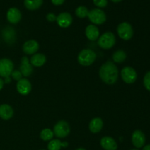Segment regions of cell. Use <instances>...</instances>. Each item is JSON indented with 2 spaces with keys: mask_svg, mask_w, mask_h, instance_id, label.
I'll use <instances>...</instances> for the list:
<instances>
[{
  "mask_svg": "<svg viewBox=\"0 0 150 150\" xmlns=\"http://www.w3.org/2000/svg\"><path fill=\"white\" fill-rule=\"evenodd\" d=\"M40 45L37 40H29L26 41L23 45V51L27 55H33L39 50Z\"/></svg>",
  "mask_w": 150,
  "mask_h": 150,
  "instance_id": "obj_14",
  "label": "cell"
},
{
  "mask_svg": "<svg viewBox=\"0 0 150 150\" xmlns=\"http://www.w3.org/2000/svg\"><path fill=\"white\" fill-rule=\"evenodd\" d=\"M126 58H127V54H126L125 51L123 50H117L112 55V59L114 61V63L120 64V63L123 62L126 59Z\"/></svg>",
  "mask_w": 150,
  "mask_h": 150,
  "instance_id": "obj_22",
  "label": "cell"
},
{
  "mask_svg": "<svg viewBox=\"0 0 150 150\" xmlns=\"http://www.w3.org/2000/svg\"><path fill=\"white\" fill-rule=\"evenodd\" d=\"M56 21L60 27L67 28L73 23V17L70 13L67 12H63L57 16Z\"/></svg>",
  "mask_w": 150,
  "mask_h": 150,
  "instance_id": "obj_10",
  "label": "cell"
},
{
  "mask_svg": "<svg viewBox=\"0 0 150 150\" xmlns=\"http://www.w3.org/2000/svg\"><path fill=\"white\" fill-rule=\"evenodd\" d=\"M67 146H68V143H67V142H62V147L66 148V147H67Z\"/></svg>",
  "mask_w": 150,
  "mask_h": 150,
  "instance_id": "obj_34",
  "label": "cell"
},
{
  "mask_svg": "<svg viewBox=\"0 0 150 150\" xmlns=\"http://www.w3.org/2000/svg\"><path fill=\"white\" fill-rule=\"evenodd\" d=\"M54 134L59 139L67 137L70 132V127L64 120H60L54 127Z\"/></svg>",
  "mask_w": 150,
  "mask_h": 150,
  "instance_id": "obj_6",
  "label": "cell"
},
{
  "mask_svg": "<svg viewBox=\"0 0 150 150\" xmlns=\"http://www.w3.org/2000/svg\"><path fill=\"white\" fill-rule=\"evenodd\" d=\"M87 17L94 25H101L106 21V15L105 12L100 8L89 10Z\"/></svg>",
  "mask_w": 150,
  "mask_h": 150,
  "instance_id": "obj_4",
  "label": "cell"
},
{
  "mask_svg": "<svg viewBox=\"0 0 150 150\" xmlns=\"http://www.w3.org/2000/svg\"><path fill=\"white\" fill-rule=\"evenodd\" d=\"M93 3L98 8H104L108 4V0H93Z\"/></svg>",
  "mask_w": 150,
  "mask_h": 150,
  "instance_id": "obj_27",
  "label": "cell"
},
{
  "mask_svg": "<svg viewBox=\"0 0 150 150\" xmlns=\"http://www.w3.org/2000/svg\"><path fill=\"white\" fill-rule=\"evenodd\" d=\"M29 62L32 66L42 67L46 62V57L42 54H35L31 57Z\"/></svg>",
  "mask_w": 150,
  "mask_h": 150,
  "instance_id": "obj_19",
  "label": "cell"
},
{
  "mask_svg": "<svg viewBox=\"0 0 150 150\" xmlns=\"http://www.w3.org/2000/svg\"><path fill=\"white\" fill-rule=\"evenodd\" d=\"M131 139L133 146L137 149L143 147L146 142L145 135L144 134L143 132L139 130H136L133 132Z\"/></svg>",
  "mask_w": 150,
  "mask_h": 150,
  "instance_id": "obj_12",
  "label": "cell"
},
{
  "mask_svg": "<svg viewBox=\"0 0 150 150\" xmlns=\"http://www.w3.org/2000/svg\"><path fill=\"white\" fill-rule=\"evenodd\" d=\"M131 150H139V149H131Z\"/></svg>",
  "mask_w": 150,
  "mask_h": 150,
  "instance_id": "obj_37",
  "label": "cell"
},
{
  "mask_svg": "<svg viewBox=\"0 0 150 150\" xmlns=\"http://www.w3.org/2000/svg\"><path fill=\"white\" fill-rule=\"evenodd\" d=\"M144 86L150 92V71L147 72L144 77Z\"/></svg>",
  "mask_w": 150,
  "mask_h": 150,
  "instance_id": "obj_26",
  "label": "cell"
},
{
  "mask_svg": "<svg viewBox=\"0 0 150 150\" xmlns=\"http://www.w3.org/2000/svg\"><path fill=\"white\" fill-rule=\"evenodd\" d=\"M62 147V142L59 139L50 141L48 144V150H60Z\"/></svg>",
  "mask_w": 150,
  "mask_h": 150,
  "instance_id": "obj_25",
  "label": "cell"
},
{
  "mask_svg": "<svg viewBox=\"0 0 150 150\" xmlns=\"http://www.w3.org/2000/svg\"><path fill=\"white\" fill-rule=\"evenodd\" d=\"M89 11V10H88L87 7H85V6H79L76 9L75 13H76V16L79 18H85L88 16Z\"/></svg>",
  "mask_w": 150,
  "mask_h": 150,
  "instance_id": "obj_24",
  "label": "cell"
},
{
  "mask_svg": "<svg viewBox=\"0 0 150 150\" xmlns=\"http://www.w3.org/2000/svg\"><path fill=\"white\" fill-rule=\"evenodd\" d=\"M99 76L101 80L106 84H114L119 77L118 68L113 62L108 61L100 67Z\"/></svg>",
  "mask_w": 150,
  "mask_h": 150,
  "instance_id": "obj_1",
  "label": "cell"
},
{
  "mask_svg": "<svg viewBox=\"0 0 150 150\" xmlns=\"http://www.w3.org/2000/svg\"><path fill=\"white\" fill-rule=\"evenodd\" d=\"M4 80L2 79V78L0 77V90H1V89H2L3 86H4Z\"/></svg>",
  "mask_w": 150,
  "mask_h": 150,
  "instance_id": "obj_32",
  "label": "cell"
},
{
  "mask_svg": "<svg viewBox=\"0 0 150 150\" xmlns=\"http://www.w3.org/2000/svg\"><path fill=\"white\" fill-rule=\"evenodd\" d=\"M142 150H150V144H147L143 147Z\"/></svg>",
  "mask_w": 150,
  "mask_h": 150,
  "instance_id": "obj_33",
  "label": "cell"
},
{
  "mask_svg": "<svg viewBox=\"0 0 150 150\" xmlns=\"http://www.w3.org/2000/svg\"><path fill=\"white\" fill-rule=\"evenodd\" d=\"M54 134L53 130H51L49 128H45L43 129L42 131L40 132V137L44 142H50V141L52 140V139L54 138Z\"/></svg>",
  "mask_w": 150,
  "mask_h": 150,
  "instance_id": "obj_23",
  "label": "cell"
},
{
  "mask_svg": "<svg viewBox=\"0 0 150 150\" xmlns=\"http://www.w3.org/2000/svg\"><path fill=\"white\" fill-rule=\"evenodd\" d=\"M4 83H10V82H11V78H10V76H8V77L4 78Z\"/></svg>",
  "mask_w": 150,
  "mask_h": 150,
  "instance_id": "obj_31",
  "label": "cell"
},
{
  "mask_svg": "<svg viewBox=\"0 0 150 150\" xmlns=\"http://www.w3.org/2000/svg\"><path fill=\"white\" fill-rule=\"evenodd\" d=\"M85 35H86V37L89 40L95 41L99 38L100 31L95 25L90 24L86 27Z\"/></svg>",
  "mask_w": 150,
  "mask_h": 150,
  "instance_id": "obj_16",
  "label": "cell"
},
{
  "mask_svg": "<svg viewBox=\"0 0 150 150\" xmlns=\"http://www.w3.org/2000/svg\"><path fill=\"white\" fill-rule=\"evenodd\" d=\"M14 70V64L8 58L0 59V77L6 78L10 76Z\"/></svg>",
  "mask_w": 150,
  "mask_h": 150,
  "instance_id": "obj_7",
  "label": "cell"
},
{
  "mask_svg": "<svg viewBox=\"0 0 150 150\" xmlns=\"http://www.w3.org/2000/svg\"><path fill=\"white\" fill-rule=\"evenodd\" d=\"M40 150H45V149H40Z\"/></svg>",
  "mask_w": 150,
  "mask_h": 150,
  "instance_id": "obj_38",
  "label": "cell"
},
{
  "mask_svg": "<svg viewBox=\"0 0 150 150\" xmlns=\"http://www.w3.org/2000/svg\"><path fill=\"white\" fill-rule=\"evenodd\" d=\"M76 150H86V149H85L84 148H78V149Z\"/></svg>",
  "mask_w": 150,
  "mask_h": 150,
  "instance_id": "obj_36",
  "label": "cell"
},
{
  "mask_svg": "<svg viewBox=\"0 0 150 150\" xmlns=\"http://www.w3.org/2000/svg\"><path fill=\"white\" fill-rule=\"evenodd\" d=\"M43 0H24V6L29 10H38L42 6Z\"/></svg>",
  "mask_w": 150,
  "mask_h": 150,
  "instance_id": "obj_21",
  "label": "cell"
},
{
  "mask_svg": "<svg viewBox=\"0 0 150 150\" xmlns=\"http://www.w3.org/2000/svg\"><path fill=\"white\" fill-rule=\"evenodd\" d=\"M100 145L105 150H117V143L116 141L110 136H104L100 140Z\"/></svg>",
  "mask_w": 150,
  "mask_h": 150,
  "instance_id": "obj_15",
  "label": "cell"
},
{
  "mask_svg": "<svg viewBox=\"0 0 150 150\" xmlns=\"http://www.w3.org/2000/svg\"><path fill=\"white\" fill-rule=\"evenodd\" d=\"M14 111L13 108L8 104L0 105V118L4 120H10L13 117Z\"/></svg>",
  "mask_w": 150,
  "mask_h": 150,
  "instance_id": "obj_17",
  "label": "cell"
},
{
  "mask_svg": "<svg viewBox=\"0 0 150 150\" xmlns=\"http://www.w3.org/2000/svg\"><path fill=\"white\" fill-rule=\"evenodd\" d=\"M122 79L126 83H133L137 79V73L134 68L131 67H125L121 71Z\"/></svg>",
  "mask_w": 150,
  "mask_h": 150,
  "instance_id": "obj_8",
  "label": "cell"
},
{
  "mask_svg": "<svg viewBox=\"0 0 150 150\" xmlns=\"http://www.w3.org/2000/svg\"><path fill=\"white\" fill-rule=\"evenodd\" d=\"M98 45L105 50L113 48L116 43V37L113 32H107L99 37L98 40Z\"/></svg>",
  "mask_w": 150,
  "mask_h": 150,
  "instance_id": "obj_3",
  "label": "cell"
},
{
  "mask_svg": "<svg viewBox=\"0 0 150 150\" xmlns=\"http://www.w3.org/2000/svg\"><path fill=\"white\" fill-rule=\"evenodd\" d=\"M3 39L7 42V43H13L16 39V33L13 30V28L7 27L6 29H3L2 31Z\"/></svg>",
  "mask_w": 150,
  "mask_h": 150,
  "instance_id": "obj_20",
  "label": "cell"
},
{
  "mask_svg": "<svg viewBox=\"0 0 150 150\" xmlns=\"http://www.w3.org/2000/svg\"><path fill=\"white\" fill-rule=\"evenodd\" d=\"M117 34L121 39L124 40H129L133 36V29L131 24L127 22H122L120 23L117 29Z\"/></svg>",
  "mask_w": 150,
  "mask_h": 150,
  "instance_id": "obj_5",
  "label": "cell"
},
{
  "mask_svg": "<svg viewBox=\"0 0 150 150\" xmlns=\"http://www.w3.org/2000/svg\"><path fill=\"white\" fill-rule=\"evenodd\" d=\"M7 20L12 24H17L21 20L22 14L17 7H10L7 12Z\"/></svg>",
  "mask_w": 150,
  "mask_h": 150,
  "instance_id": "obj_9",
  "label": "cell"
},
{
  "mask_svg": "<svg viewBox=\"0 0 150 150\" xmlns=\"http://www.w3.org/2000/svg\"><path fill=\"white\" fill-rule=\"evenodd\" d=\"M20 72L24 77H29L33 73V66L26 57H23L21 59Z\"/></svg>",
  "mask_w": 150,
  "mask_h": 150,
  "instance_id": "obj_13",
  "label": "cell"
},
{
  "mask_svg": "<svg viewBox=\"0 0 150 150\" xmlns=\"http://www.w3.org/2000/svg\"><path fill=\"white\" fill-rule=\"evenodd\" d=\"M111 1H113V2H114V3H119V2H120V1H122V0H111Z\"/></svg>",
  "mask_w": 150,
  "mask_h": 150,
  "instance_id": "obj_35",
  "label": "cell"
},
{
  "mask_svg": "<svg viewBox=\"0 0 150 150\" xmlns=\"http://www.w3.org/2000/svg\"><path fill=\"white\" fill-rule=\"evenodd\" d=\"M51 3L56 6H59L64 4L65 0H51Z\"/></svg>",
  "mask_w": 150,
  "mask_h": 150,
  "instance_id": "obj_30",
  "label": "cell"
},
{
  "mask_svg": "<svg viewBox=\"0 0 150 150\" xmlns=\"http://www.w3.org/2000/svg\"><path fill=\"white\" fill-rule=\"evenodd\" d=\"M103 127V121L101 118L95 117L92 119L89 125V128L92 133H98L100 131Z\"/></svg>",
  "mask_w": 150,
  "mask_h": 150,
  "instance_id": "obj_18",
  "label": "cell"
},
{
  "mask_svg": "<svg viewBox=\"0 0 150 150\" xmlns=\"http://www.w3.org/2000/svg\"><path fill=\"white\" fill-rule=\"evenodd\" d=\"M10 76H11V77L13 78V79H14L15 81H20L21 79H22V76H22L20 70H13V71L12 72Z\"/></svg>",
  "mask_w": 150,
  "mask_h": 150,
  "instance_id": "obj_28",
  "label": "cell"
},
{
  "mask_svg": "<svg viewBox=\"0 0 150 150\" xmlns=\"http://www.w3.org/2000/svg\"><path fill=\"white\" fill-rule=\"evenodd\" d=\"M16 89L21 95H27L32 90V84L28 79L22 78L20 81H17Z\"/></svg>",
  "mask_w": 150,
  "mask_h": 150,
  "instance_id": "obj_11",
  "label": "cell"
},
{
  "mask_svg": "<svg viewBox=\"0 0 150 150\" xmlns=\"http://www.w3.org/2000/svg\"><path fill=\"white\" fill-rule=\"evenodd\" d=\"M97 58V54L93 50L86 48L81 51L78 56V62L82 66H89L94 63Z\"/></svg>",
  "mask_w": 150,
  "mask_h": 150,
  "instance_id": "obj_2",
  "label": "cell"
},
{
  "mask_svg": "<svg viewBox=\"0 0 150 150\" xmlns=\"http://www.w3.org/2000/svg\"><path fill=\"white\" fill-rule=\"evenodd\" d=\"M57 17L54 13H49L46 15V19L47 21H48L49 22H54L57 21Z\"/></svg>",
  "mask_w": 150,
  "mask_h": 150,
  "instance_id": "obj_29",
  "label": "cell"
}]
</instances>
